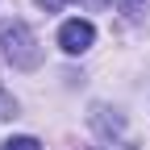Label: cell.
<instances>
[{"label":"cell","instance_id":"cell-1","mask_svg":"<svg viewBox=\"0 0 150 150\" xmlns=\"http://www.w3.org/2000/svg\"><path fill=\"white\" fill-rule=\"evenodd\" d=\"M0 46H4V59L13 67H21V71H29V67L42 63L38 38H33V29L25 21H0Z\"/></svg>","mask_w":150,"mask_h":150},{"label":"cell","instance_id":"cell-2","mask_svg":"<svg viewBox=\"0 0 150 150\" xmlns=\"http://www.w3.org/2000/svg\"><path fill=\"white\" fill-rule=\"evenodd\" d=\"M92 38H96V29H92V21H63V29H59V46L67 50V54H83L88 46H92Z\"/></svg>","mask_w":150,"mask_h":150},{"label":"cell","instance_id":"cell-3","mask_svg":"<svg viewBox=\"0 0 150 150\" xmlns=\"http://www.w3.org/2000/svg\"><path fill=\"white\" fill-rule=\"evenodd\" d=\"M4 150H42V146H38V138H8Z\"/></svg>","mask_w":150,"mask_h":150},{"label":"cell","instance_id":"cell-4","mask_svg":"<svg viewBox=\"0 0 150 150\" xmlns=\"http://www.w3.org/2000/svg\"><path fill=\"white\" fill-rule=\"evenodd\" d=\"M13 112H17L13 96H4V92H0V121H4V117H13Z\"/></svg>","mask_w":150,"mask_h":150},{"label":"cell","instance_id":"cell-5","mask_svg":"<svg viewBox=\"0 0 150 150\" xmlns=\"http://www.w3.org/2000/svg\"><path fill=\"white\" fill-rule=\"evenodd\" d=\"M117 4H121L125 13H142V0H117Z\"/></svg>","mask_w":150,"mask_h":150},{"label":"cell","instance_id":"cell-6","mask_svg":"<svg viewBox=\"0 0 150 150\" xmlns=\"http://www.w3.org/2000/svg\"><path fill=\"white\" fill-rule=\"evenodd\" d=\"M38 4H42L46 13H54V8H59V4H63V0H38Z\"/></svg>","mask_w":150,"mask_h":150}]
</instances>
